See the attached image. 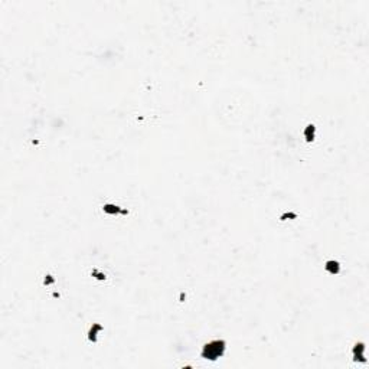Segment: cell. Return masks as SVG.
Here are the masks:
<instances>
[{"mask_svg":"<svg viewBox=\"0 0 369 369\" xmlns=\"http://www.w3.org/2000/svg\"><path fill=\"white\" fill-rule=\"evenodd\" d=\"M224 351H225V344L222 340H214V342H210L205 346L202 355H203V358L214 361V359L219 358L224 353Z\"/></svg>","mask_w":369,"mask_h":369,"instance_id":"obj_1","label":"cell"}]
</instances>
